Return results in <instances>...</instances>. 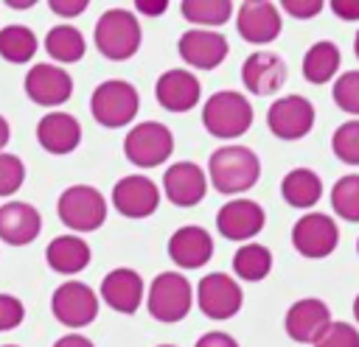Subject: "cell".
<instances>
[{"mask_svg": "<svg viewBox=\"0 0 359 347\" xmlns=\"http://www.w3.org/2000/svg\"><path fill=\"white\" fill-rule=\"evenodd\" d=\"M236 28H238L244 42L266 45V42L278 39L283 22H280V11H278L275 3H269V0H247L236 11Z\"/></svg>", "mask_w": 359, "mask_h": 347, "instance_id": "cell-15", "label": "cell"}, {"mask_svg": "<svg viewBox=\"0 0 359 347\" xmlns=\"http://www.w3.org/2000/svg\"><path fill=\"white\" fill-rule=\"evenodd\" d=\"M205 176L219 193L236 196V193L250 190L261 179V160L252 148L230 143V146H222L210 154Z\"/></svg>", "mask_w": 359, "mask_h": 347, "instance_id": "cell-1", "label": "cell"}, {"mask_svg": "<svg viewBox=\"0 0 359 347\" xmlns=\"http://www.w3.org/2000/svg\"><path fill=\"white\" fill-rule=\"evenodd\" d=\"M8 137H11V126H8V120L0 115V151L6 148V143H8Z\"/></svg>", "mask_w": 359, "mask_h": 347, "instance_id": "cell-44", "label": "cell"}, {"mask_svg": "<svg viewBox=\"0 0 359 347\" xmlns=\"http://www.w3.org/2000/svg\"><path fill=\"white\" fill-rule=\"evenodd\" d=\"M168 257L180 269H202L213 257V238L205 227L185 224L168 238Z\"/></svg>", "mask_w": 359, "mask_h": 347, "instance_id": "cell-24", "label": "cell"}, {"mask_svg": "<svg viewBox=\"0 0 359 347\" xmlns=\"http://www.w3.org/2000/svg\"><path fill=\"white\" fill-rule=\"evenodd\" d=\"M339 64H342L339 48H337L331 39H320V42H314V45L303 53V64H300V67H303L306 81H311V84H325V81H331V78L337 76Z\"/></svg>", "mask_w": 359, "mask_h": 347, "instance_id": "cell-27", "label": "cell"}, {"mask_svg": "<svg viewBox=\"0 0 359 347\" xmlns=\"http://www.w3.org/2000/svg\"><path fill=\"white\" fill-rule=\"evenodd\" d=\"M45 50H48V56L53 62L73 64V62H81V56L87 50V42H84L79 28H73V25H53L45 34Z\"/></svg>", "mask_w": 359, "mask_h": 347, "instance_id": "cell-28", "label": "cell"}, {"mask_svg": "<svg viewBox=\"0 0 359 347\" xmlns=\"http://www.w3.org/2000/svg\"><path fill=\"white\" fill-rule=\"evenodd\" d=\"M112 207L126 218H149L160 207V187L143 174L121 176L112 187Z\"/></svg>", "mask_w": 359, "mask_h": 347, "instance_id": "cell-13", "label": "cell"}, {"mask_svg": "<svg viewBox=\"0 0 359 347\" xmlns=\"http://www.w3.org/2000/svg\"><path fill=\"white\" fill-rule=\"evenodd\" d=\"M331 207L345 221H359V174H345L331 187Z\"/></svg>", "mask_w": 359, "mask_h": 347, "instance_id": "cell-32", "label": "cell"}, {"mask_svg": "<svg viewBox=\"0 0 359 347\" xmlns=\"http://www.w3.org/2000/svg\"><path fill=\"white\" fill-rule=\"evenodd\" d=\"M143 299H146L151 319L171 325V322H180L188 316L191 302H194V288H191L188 277H182L180 271H160L151 280Z\"/></svg>", "mask_w": 359, "mask_h": 347, "instance_id": "cell-6", "label": "cell"}, {"mask_svg": "<svg viewBox=\"0 0 359 347\" xmlns=\"http://www.w3.org/2000/svg\"><path fill=\"white\" fill-rule=\"evenodd\" d=\"M266 224L264 207L252 199H233L224 207H219L216 213V229L227 238V241H241L250 243Z\"/></svg>", "mask_w": 359, "mask_h": 347, "instance_id": "cell-17", "label": "cell"}, {"mask_svg": "<svg viewBox=\"0 0 359 347\" xmlns=\"http://www.w3.org/2000/svg\"><path fill=\"white\" fill-rule=\"evenodd\" d=\"M331 151L345 165H359V120H345L331 134Z\"/></svg>", "mask_w": 359, "mask_h": 347, "instance_id": "cell-33", "label": "cell"}, {"mask_svg": "<svg viewBox=\"0 0 359 347\" xmlns=\"http://www.w3.org/2000/svg\"><path fill=\"white\" fill-rule=\"evenodd\" d=\"M36 140H39V146L48 154H56V157L70 154L81 143V123L70 112L53 109V112H48V115L39 118V123H36Z\"/></svg>", "mask_w": 359, "mask_h": 347, "instance_id": "cell-23", "label": "cell"}, {"mask_svg": "<svg viewBox=\"0 0 359 347\" xmlns=\"http://www.w3.org/2000/svg\"><path fill=\"white\" fill-rule=\"evenodd\" d=\"M143 294H146L143 277L129 266H118L107 271L101 280V299L118 313H135L143 302Z\"/></svg>", "mask_w": 359, "mask_h": 347, "instance_id": "cell-21", "label": "cell"}, {"mask_svg": "<svg viewBox=\"0 0 359 347\" xmlns=\"http://www.w3.org/2000/svg\"><path fill=\"white\" fill-rule=\"evenodd\" d=\"M266 129L278 140H303L314 129V104L303 95L275 98L266 109Z\"/></svg>", "mask_w": 359, "mask_h": 347, "instance_id": "cell-9", "label": "cell"}, {"mask_svg": "<svg viewBox=\"0 0 359 347\" xmlns=\"http://www.w3.org/2000/svg\"><path fill=\"white\" fill-rule=\"evenodd\" d=\"M157 347H174V344H157Z\"/></svg>", "mask_w": 359, "mask_h": 347, "instance_id": "cell-49", "label": "cell"}, {"mask_svg": "<svg viewBox=\"0 0 359 347\" xmlns=\"http://www.w3.org/2000/svg\"><path fill=\"white\" fill-rule=\"evenodd\" d=\"M199 95H202L199 78L191 70H182V67L165 70L157 78V84H154V98L168 112H188V109H194L199 104Z\"/></svg>", "mask_w": 359, "mask_h": 347, "instance_id": "cell-19", "label": "cell"}, {"mask_svg": "<svg viewBox=\"0 0 359 347\" xmlns=\"http://www.w3.org/2000/svg\"><path fill=\"white\" fill-rule=\"evenodd\" d=\"M25 95L39 104V106H62L70 95H73V78L67 70H62L59 64H50V62H39L34 64L28 73H25Z\"/></svg>", "mask_w": 359, "mask_h": 347, "instance_id": "cell-12", "label": "cell"}, {"mask_svg": "<svg viewBox=\"0 0 359 347\" xmlns=\"http://www.w3.org/2000/svg\"><path fill=\"white\" fill-rule=\"evenodd\" d=\"M280 8L289 14V17H297V20H311V17H317L325 6L320 3V0H283L280 3Z\"/></svg>", "mask_w": 359, "mask_h": 347, "instance_id": "cell-38", "label": "cell"}, {"mask_svg": "<svg viewBox=\"0 0 359 347\" xmlns=\"http://www.w3.org/2000/svg\"><path fill=\"white\" fill-rule=\"evenodd\" d=\"M59 221L73 232H93L107 221V199L93 185H70L56 201Z\"/></svg>", "mask_w": 359, "mask_h": 347, "instance_id": "cell-5", "label": "cell"}, {"mask_svg": "<svg viewBox=\"0 0 359 347\" xmlns=\"http://www.w3.org/2000/svg\"><path fill=\"white\" fill-rule=\"evenodd\" d=\"M177 50L182 56L185 64L196 67V70H216L227 53H230V42L222 31H202V28H191L180 36Z\"/></svg>", "mask_w": 359, "mask_h": 347, "instance_id": "cell-16", "label": "cell"}, {"mask_svg": "<svg viewBox=\"0 0 359 347\" xmlns=\"http://www.w3.org/2000/svg\"><path fill=\"white\" fill-rule=\"evenodd\" d=\"M22 319H25V305H22V299L14 297V294H3V291H0V333L20 327Z\"/></svg>", "mask_w": 359, "mask_h": 347, "instance_id": "cell-37", "label": "cell"}, {"mask_svg": "<svg viewBox=\"0 0 359 347\" xmlns=\"http://www.w3.org/2000/svg\"><path fill=\"white\" fill-rule=\"evenodd\" d=\"M93 36H95V48L107 59L126 62V59H132L137 53L143 31H140V22H137L135 11H129V8H107L95 22Z\"/></svg>", "mask_w": 359, "mask_h": 347, "instance_id": "cell-3", "label": "cell"}, {"mask_svg": "<svg viewBox=\"0 0 359 347\" xmlns=\"http://www.w3.org/2000/svg\"><path fill=\"white\" fill-rule=\"evenodd\" d=\"M135 8H137L140 14H146V17H160V14H165L168 3H165V0H137Z\"/></svg>", "mask_w": 359, "mask_h": 347, "instance_id": "cell-42", "label": "cell"}, {"mask_svg": "<svg viewBox=\"0 0 359 347\" xmlns=\"http://www.w3.org/2000/svg\"><path fill=\"white\" fill-rule=\"evenodd\" d=\"M314 347H359V327L337 319L325 327V333L314 341Z\"/></svg>", "mask_w": 359, "mask_h": 347, "instance_id": "cell-36", "label": "cell"}, {"mask_svg": "<svg viewBox=\"0 0 359 347\" xmlns=\"http://www.w3.org/2000/svg\"><path fill=\"white\" fill-rule=\"evenodd\" d=\"M280 196L289 207L297 210H309L320 201L323 196V182L311 168H292L283 179H280Z\"/></svg>", "mask_w": 359, "mask_h": 347, "instance_id": "cell-26", "label": "cell"}, {"mask_svg": "<svg viewBox=\"0 0 359 347\" xmlns=\"http://www.w3.org/2000/svg\"><path fill=\"white\" fill-rule=\"evenodd\" d=\"M90 243L81 238V235H56L48 246H45V263L50 271L56 274H65V277H73L79 271H84L90 266Z\"/></svg>", "mask_w": 359, "mask_h": 347, "instance_id": "cell-25", "label": "cell"}, {"mask_svg": "<svg viewBox=\"0 0 359 347\" xmlns=\"http://www.w3.org/2000/svg\"><path fill=\"white\" fill-rule=\"evenodd\" d=\"M36 48H39V39H36V34L28 25L14 22V25H6L0 31V56L6 62H11V64L31 62L34 53H36Z\"/></svg>", "mask_w": 359, "mask_h": 347, "instance_id": "cell-30", "label": "cell"}, {"mask_svg": "<svg viewBox=\"0 0 359 347\" xmlns=\"http://www.w3.org/2000/svg\"><path fill=\"white\" fill-rule=\"evenodd\" d=\"M292 243L303 257H328L339 243V227L328 213H306L292 227Z\"/></svg>", "mask_w": 359, "mask_h": 347, "instance_id": "cell-11", "label": "cell"}, {"mask_svg": "<svg viewBox=\"0 0 359 347\" xmlns=\"http://www.w3.org/2000/svg\"><path fill=\"white\" fill-rule=\"evenodd\" d=\"M50 311L65 327H87L98 316V294L81 280H65L50 294Z\"/></svg>", "mask_w": 359, "mask_h": 347, "instance_id": "cell-8", "label": "cell"}, {"mask_svg": "<svg viewBox=\"0 0 359 347\" xmlns=\"http://www.w3.org/2000/svg\"><path fill=\"white\" fill-rule=\"evenodd\" d=\"M356 252H359V238H356Z\"/></svg>", "mask_w": 359, "mask_h": 347, "instance_id": "cell-50", "label": "cell"}, {"mask_svg": "<svg viewBox=\"0 0 359 347\" xmlns=\"http://www.w3.org/2000/svg\"><path fill=\"white\" fill-rule=\"evenodd\" d=\"M328 8L339 20H359V0H331Z\"/></svg>", "mask_w": 359, "mask_h": 347, "instance_id": "cell-41", "label": "cell"}, {"mask_svg": "<svg viewBox=\"0 0 359 347\" xmlns=\"http://www.w3.org/2000/svg\"><path fill=\"white\" fill-rule=\"evenodd\" d=\"M241 81L252 95H272L286 81V62L278 53L255 50L241 64Z\"/></svg>", "mask_w": 359, "mask_h": 347, "instance_id": "cell-20", "label": "cell"}, {"mask_svg": "<svg viewBox=\"0 0 359 347\" xmlns=\"http://www.w3.org/2000/svg\"><path fill=\"white\" fill-rule=\"evenodd\" d=\"M353 53H356V59H359V31H356V36H353Z\"/></svg>", "mask_w": 359, "mask_h": 347, "instance_id": "cell-46", "label": "cell"}, {"mask_svg": "<svg viewBox=\"0 0 359 347\" xmlns=\"http://www.w3.org/2000/svg\"><path fill=\"white\" fill-rule=\"evenodd\" d=\"M137 109H140V92L135 90V84L123 78L101 81L90 95V112L107 129H121L132 123Z\"/></svg>", "mask_w": 359, "mask_h": 347, "instance_id": "cell-4", "label": "cell"}, {"mask_svg": "<svg viewBox=\"0 0 359 347\" xmlns=\"http://www.w3.org/2000/svg\"><path fill=\"white\" fill-rule=\"evenodd\" d=\"M180 8H182V17L196 28H205V25L219 28L233 14L230 0H182Z\"/></svg>", "mask_w": 359, "mask_h": 347, "instance_id": "cell-31", "label": "cell"}, {"mask_svg": "<svg viewBox=\"0 0 359 347\" xmlns=\"http://www.w3.org/2000/svg\"><path fill=\"white\" fill-rule=\"evenodd\" d=\"M194 347H238V341L224 330H208V333H202L196 339Z\"/></svg>", "mask_w": 359, "mask_h": 347, "instance_id": "cell-39", "label": "cell"}, {"mask_svg": "<svg viewBox=\"0 0 359 347\" xmlns=\"http://www.w3.org/2000/svg\"><path fill=\"white\" fill-rule=\"evenodd\" d=\"M233 271L247 283H258L272 271V252L255 241L241 243L238 252L233 255Z\"/></svg>", "mask_w": 359, "mask_h": 347, "instance_id": "cell-29", "label": "cell"}, {"mask_svg": "<svg viewBox=\"0 0 359 347\" xmlns=\"http://www.w3.org/2000/svg\"><path fill=\"white\" fill-rule=\"evenodd\" d=\"M42 232V215L28 201L0 204V241L8 246H28Z\"/></svg>", "mask_w": 359, "mask_h": 347, "instance_id": "cell-22", "label": "cell"}, {"mask_svg": "<svg viewBox=\"0 0 359 347\" xmlns=\"http://www.w3.org/2000/svg\"><path fill=\"white\" fill-rule=\"evenodd\" d=\"M353 316H356V322H359V294H356V299H353Z\"/></svg>", "mask_w": 359, "mask_h": 347, "instance_id": "cell-47", "label": "cell"}, {"mask_svg": "<svg viewBox=\"0 0 359 347\" xmlns=\"http://www.w3.org/2000/svg\"><path fill=\"white\" fill-rule=\"evenodd\" d=\"M244 294L236 277L224 274V271H213L208 277L199 280L196 285V305L208 319H233L241 311Z\"/></svg>", "mask_w": 359, "mask_h": 347, "instance_id": "cell-10", "label": "cell"}, {"mask_svg": "<svg viewBox=\"0 0 359 347\" xmlns=\"http://www.w3.org/2000/svg\"><path fill=\"white\" fill-rule=\"evenodd\" d=\"M8 6H11V8H28V6H34V3H31V0H25V3H8Z\"/></svg>", "mask_w": 359, "mask_h": 347, "instance_id": "cell-45", "label": "cell"}, {"mask_svg": "<svg viewBox=\"0 0 359 347\" xmlns=\"http://www.w3.org/2000/svg\"><path fill=\"white\" fill-rule=\"evenodd\" d=\"M25 182V165L17 154L0 151V196H14Z\"/></svg>", "mask_w": 359, "mask_h": 347, "instance_id": "cell-35", "label": "cell"}, {"mask_svg": "<svg viewBox=\"0 0 359 347\" xmlns=\"http://www.w3.org/2000/svg\"><path fill=\"white\" fill-rule=\"evenodd\" d=\"M331 322H334L331 319V308L320 297H303V299L292 302L286 316H283L286 336L300 341V344H314L325 333V327Z\"/></svg>", "mask_w": 359, "mask_h": 347, "instance_id": "cell-14", "label": "cell"}, {"mask_svg": "<svg viewBox=\"0 0 359 347\" xmlns=\"http://www.w3.org/2000/svg\"><path fill=\"white\" fill-rule=\"evenodd\" d=\"M48 6H50V11L59 14V17H79L90 3H87V0H50Z\"/></svg>", "mask_w": 359, "mask_h": 347, "instance_id": "cell-40", "label": "cell"}, {"mask_svg": "<svg viewBox=\"0 0 359 347\" xmlns=\"http://www.w3.org/2000/svg\"><path fill=\"white\" fill-rule=\"evenodd\" d=\"M53 347H95V344H93L87 336H81V333H67V336L56 339Z\"/></svg>", "mask_w": 359, "mask_h": 347, "instance_id": "cell-43", "label": "cell"}, {"mask_svg": "<svg viewBox=\"0 0 359 347\" xmlns=\"http://www.w3.org/2000/svg\"><path fill=\"white\" fill-rule=\"evenodd\" d=\"M331 98H334V104L342 112L359 118V70H348V73L337 76L334 90H331Z\"/></svg>", "mask_w": 359, "mask_h": 347, "instance_id": "cell-34", "label": "cell"}, {"mask_svg": "<svg viewBox=\"0 0 359 347\" xmlns=\"http://www.w3.org/2000/svg\"><path fill=\"white\" fill-rule=\"evenodd\" d=\"M202 126L216 140H236L252 126V104L236 90H219L202 106Z\"/></svg>", "mask_w": 359, "mask_h": 347, "instance_id": "cell-2", "label": "cell"}, {"mask_svg": "<svg viewBox=\"0 0 359 347\" xmlns=\"http://www.w3.org/2000/svg\"><path fill=\"white\" fill-rule=\"evenodd\" d=\"M0 347H17V344H0Z\"/></svg>", "mask_w": 359, "mask_h": 347, "instance_id": "cell-48", "label": "cell"}, {"mask_svg": "<svg viewBox=\"0 0 359 347\" xmlns=\"http://www.w3.org/2000/svg\"><path fill=\"white\" fill-rule=\"evenodd\" d=\"M163 193L174 207H196L208 193V176L196 162H174L163 174Z\"/></svg>", "mask_w": 359, "mask_h": 347, "instance_id": "cell-18", "label": "cell"}, {"mask_svg": "<svg viewBox=\"0 0 359 347\" xmlns=\"http://www.w3.org/2000/svg\"><path fill=\"white\" fill-rule=\"evenodd\" d=\"M174 151V134L165 123L143 120L135 123L123 137V157L137 168H157Z\"/></svg>", "mask_w": 359, "mask_h": 347, "instance_id": "cell-7", "label": "cell"}]
</instances>
